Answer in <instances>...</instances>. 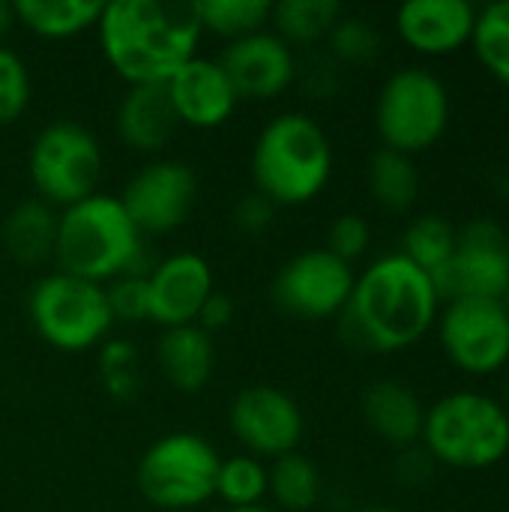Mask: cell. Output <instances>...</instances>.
<instances>
[{
    "label": "cell",
    "mask_w": 509,
    "mask_h": 512,
    "mask_svg": "<svg viewBox=\"0 0 509 512\" xmlns=\"http://www.w3.org/2000/svg\"><path fill=\"white\" fill-rule=\"evenodd\" d=\"M441 306L432 276L402 252H390L357 273L351 300L339 315L342 339L372 354L408 351L435 330Z\"/></svg>",
    "instance_id": "cell-1"
},
{
    "label": "cell",
    "mask_w": 509,
    "mask_h": 512,
    "mask_svg": "<svg viewBox=\"0 0 509 512\" xmlns=\"http://www.w3.org/2000/svg\"><path fill=\"white\" fill-rule=\"evenodd\" d=\"M96 27L105 60L129 87L165 84L204 33L195 3L180 0H111Z\"/></svg>",
    "instance_id": "cell-2"
},
{
    "label": "cell",
    "mask_w": 509,
    "mask_h": 512,
    "mask_svg": "<svg viewBox=\"0 0 509 512\" xmlns=\"http://www.w3.org/2000/svg\"><path fill=\"white\" fill-rule=\"evenodd\" d=\"M333 177V144L324 126L303 114H276L255 138L252 183L276 207L309 204Z\"/></svg>",
    "instance_id": "cell-3"
},
{
    "label": "cell",
    "mask_w": 509,
    "mask_h": 512,
    "mask_svg": "<svg viewBox=\"0 0 509 512\" xmlns=\"http://www.w3.org/2000/svg\"><path fill=\"white\" fill-rule=\"evenodd\" d=\"M141 231L117 195H90L57 216L54 264L78 279L108 285L117 276L138 273Z\"/></svg>",
    "instance_id": "cell-4"
},
{
    "label": "cell",
    "mask_w": 509,
    "mask_h": 512,
    "mask_svg": "<svg viewBox=\"0 0 509 512\" xmlns=\"http://www.w3.org/2000/svg\"><path fill=\"white\" fill-rule=\"evenodd\" d=\"M420 447L450 471H489L509 456V408L483 390H453L426 405Z\"/></svg>",
    "instance_id": "cell-5"
},
{
    "label": "cell",
    "mask_w": 509,
    "mask_h": 512,
    "mask_svg": "<svg viewBox=\"0 0 509 512\" xmlns=\"http://www.w3.org/2000/svg\"><path fill=\"white\" fill-rule=\"evenodd\" d=\"M450 90L426 66H402L378 90L375 132L381 147L420 156L432 150L450 129Z\"/></svg>",
    "instance_id": "cell-6"
},
{
    "label": "cell",
    "mask_w": 509,
    "mask_h": 512,
    "mask_svg": "<svg viewBox=\"0 0 509 512\" xmlns=\"http://www.w3.org/2000/svg\"><path fill=\"white\" fill-rule=\"evenodd\" d=\"M33 330L60 351H87L114 327L105 285L54 270L42 276L27 300Z\"/></svg>",
    "instance_id": "cell-7"
},
{
    "label": "cell",
    "mask_w": 509,
    "mask_h": 512,
    "mask_svg": "<svg viewBox=\"0 0 509 512\" xmlns=\"http://www.w3.org/2000/svg\"><path fill=\"white\" fill-rule=\"evenodd\" d=\"M219 453L195 432H171L150 444L138 462L135 483L159 510H192L216 495Z\"/></svg>",
    "instance_id": "cell-8"
},
{
    "label": "cell",
    "mask_w": 509,
    "mask_h": 512,
    "mask_svg": "<svg viewBox=\"0 0 509 512\" xmlns=\"http://www.w3.org/2000/svg\"><path fill=\"white\" fill-rule=\"evenodd\" d=\"M27 174L39 201L51 207H72L96 195L102 180V147L81 123L54 120L33 138Z\"/></svg>",
    "instance_id": "cell-9"
},
{
    "label": "cell",
    "mask_w": 509,
    "mask_h": 512,
    "mask_svg": "<svg viewBox=\"0 0 509 512\" xmlns=\"http://www.w3.org/2000/svg\"><path fill=\"white\" fill-rule=\"evenodd\" d=\"M435 333L453 369L492 378L509 366V312L501 300L459 297L438 312Z\"/></svg>",
    "instance_id": "cell-10"
},
{
    "label": "cell",
    "mask_w": 509,
    "mask_h": 512,
    "mask_svg": "<svg viewBox=\"0 0 509 512\" xmlns=\"http://www.w3.org/2000/svg\"><path fill=\"white\" fill-rule=\"evenodd\" d=\"M354 279V264L336 258L324 246L306 249L279 267L270 285V300L279 312L291 318L327 321L345 312L354 291Z\"/></svg>",
    "instance_id": "cell-11"
},
{
    "label": "cell",
    "mask_w": 509,
    "mask_h": 512,
    "mask_svg": "<svg viewBox=\"0 0 509 512\" xmlns=\"http://www.w3.org/2000/svg\"><path fill=\"white\" fill-rule=\"evenodd\" d=\"M509 282V231L489 219H471L456 234V252L444 273L435 279L441 300L483 297L501 300Z\"/></svg>",
    "instance_id": "cell-12"
},
{
    "label": "cell",
    "mask_w": 509,
    "mask_h": 512,
    "mask_svg": "<svg viewBox=\"0 0 509 512\" xmlns=\"http://www.w3.org/2000/svg\"><path fill=\"white\" fill-rule=\"evenodd\" d=\"M228 426L243 450L264 462L297 453L306 420L294 396L273 384H252L234 396Z\"/></svg>",
    "instance_id": "cell-13"
},
{
    "label": "cell",
    "mask_w": 509,
    "mask_h": 512,
    "mask_svg": "<svg viewBox=\"0 0 509 512\" xmlns=\"http://www.w3.org/2000/svg\"><path fill=\"white\" fill-rule=\"evenodd\" d=\"M198 201V177L180 159H153L123 186L120 204L141 234H168L180 228Z\"/></svg>",
    "instance_id": "cell-14"
},
{
    "label": "cell",
    "mask_w": 509,
    "mask_h": 512,
    "mask_svg": "<svg viewBox=\"0 0 509 512\" xmlns=\"http://www.w3.org/2000/svg\"><path fill=\"white\" fill-rule=\"evenodd\" d=\"M219 66L231 78L240 99H273L285 93L300 72L294 48L267 27L228 42L219 54Z\"/></svg>",
    "instance_id": "cell-15"
},
{
    "label": "cell",
    "mask_w": 509,
    "mask_h": 512,
    "mask_svg": "<svg viewBox=\"0 0 509 512\" xmlns=\"http://www.w3.org/2000/svg\"><path fill=\"white\" fill-rule=\"evenodd\" d=\"M213 294V270L195 252H174L147 273V318L168 327L198 321L201 306Z\"/></svg>",
    "instance_id": "cell-16"
},
{
    "label": "cell",
    "mask_w": 509,
    "mask_h": 512,
    "mask_svg": "<svg viewBox=\"0 0 509 512\" xmlns=\"http://www.w3.org/2000/svg\"><path fill=\"white\" fill-rule=\"evenodd\" d=\"M477 6L468 0H408L396 9L399 39L420 57H450L471 45Z\"/></svg>",
    "instance_id": "cell-17"
},
{
    "label": "cell",
    "mask_w": 509,
    "mask_h": 512,
    "mask_svg": "<svg viewBox=\"0 0 509 512\" xmlns=\"http://www.w3.org/2000/svg\"><path fill=\"white\" fill-rule=\"evenodd\" d=\"M171 108L180 120V126H195V129H216L222 126L240 96L231 84V78L225 75V69L219 66V60L210 57H192L186 60L168 81H165Z\"/></svg>",
    "instance_id": "cell-18"
},
{
    "label": "cell",
    "mask_w": 509,
    "mask_h": 512,
    "mask_svg": "<svg viewBox=\"0 0 509 512\" xmlns=\"http://www.w3.org/2000/svg\"><path fill=\"white\" fill-rule=\"evenodd\" d=\"M360 411H363L366 426L384 444L396 450H408L420 444L426 405L405 381H396V378L372 381L360 399Z\"/></svg>",
    "instance_id": "cell-19"
},
{
    "label": "cell",
    "mask_w": 509,
    "mask_h": 512,
    "mask_svg": "<svg viewBox=\"0 0 509 512\" xmlns=\"http://www.w3.org/2000/svg\"><path fill=\"white\" fill-rule=\"evenodd\" d=\"M117 135L138 153H159L177 132L180 120L171 108L165 84H132L114 114Z\"/></svg>",
    "instance_id": "cell-20"
},
{
    "label": "cell",
    "mask_w": 509,
    "mask_h": 512,
    "mask_svg": "<svg viewBox=\"0 0 509 512\" xmlns=\"http://www.w3.org/2000/svg\"><path fill=\"white\" fill-rule=\"evenodd\" d=\"M156 363L174 390H201L216 369V342L198 324L168 327L156 342Z\"/></svg>",
    "instance_id": "cell-21"
},
{
    "label": "cell",
    "mask_w": 509,
    "mask_h": 512,
    "mask_svg": "<svg viewBox=\"0 0 509 512\" xmlns=\"http://www.w3.org/2000/svg\"><path fill=\"white\" fill-rule=\"evenodd\" d=\"M57 216L60 213L39 198L18 201L0 225V240L9 258L21 267H39L54 261Z\"/></svg>",
    "instance_id": "cell-22"
},
{
    "label": "cell",
    "mask_w": 509,
    "mask_h": 512,
    "mask_svg": "<svg viewBox=\"0 0 509 512\" xmlns=\"http://www.w3.org/2000/svg\"><path fill=\"white\" fill-rule=\"evenodd\" d=\"M366 186L372 201L387 213H408L420 198V168L414 156L378 147L366 165Z\"/></svg>",
    "instance_id": "cell-23"
},
{
    "label": "cell",
    "mask_w": 509,
    "mask_h": 512,
    "mask_svg": "<svg viewBox=\"0 0 509 512\" xmlns=\"http://www.w3.org/2000/svg\"><path fill=\"white\" fill-rule=\"evenodd\" d=\"M15 21L45 39H66L96 27L102 0H15Z\"/></svg>",
    "instance_id": "cell-24"
},
{
    "label": "cell",
    "mask_w": 509,
    "mask_h": 512,
    "mask_svg": "<svg viewBox=\"0 0 509 512\" xmlns=\"http://www.w3.org/2000/svg\"><path fill=\"white\" fill-rule=\"evenodd\" d=\"M456 234L459 228L453 222H447L438 213H420L408 222L405 234H402V255L417 264L423 273L432 276V282L444 273V267L450 264L453 252H456Z\"/></svg>",
    "instance_id": "cell-25"
},
{
    "label": "cell",
    "mask_w": 509,
    "mask_h": 512,
    "mask_svg": "<svg viewBox=\"0 0 509 512\" xmlns=\"http://www.w3.org/2000/svg\"><path fill=\"white\" fill-rule=\"evenodd\" d=\"M267 495L285 512H306L321 501V471L303 453H288L273 459L267 468Z\"/></svg>",
    "instance_id": "cell-26"
},
{
    "label": "cell",
    "mask_w": 509,
    "mask_h": 512,
    "mask_svg": "<svg viewBox=\"0 0 509 512\" xmlns=\"http://www.w3.org/2000/svg\"><path fill=\"white\" fill-rule=\"evenodd\" d=\"M342 15L345 9L339 0H282L273 6L270 21L288 45H309L327 39Z\"/></svg>",
    "instance_id": "cell-27"
},
{
    "label": "cell",
    "mask_w": 509,
    "mask_h": 512,
    "mask_svg": "<svg viewBox=\"0 0 509 512\" xmlns=\"http://www.w3.org/2000/svg\"><path fill=\"white\" fill-rule=\"evenodd\" d=\"M471 51L489 78L509 90V0H495L477 9Z\"/></svg>",
    "instance_id": "cell-28"
},
{
    "label": "cell",
    "mask_w": 509,
    "mask_h": 512,
    "mask_svg": "<svg viewBox=\"0 0 509 512\" xmlns=\"http://www.w3.org/2000/svg\"><path fill=\"white\" fill-rule=\"evenodd\" d=\"M195 9L201 30L219 33L228 42L264 30L273 15V3L267 0H198Z\"/></svg>",
    "instance_id": "cell-29"
},
{
    "label": "cell",
    "mask_w": 509,
    "mask_h": 512,
    "mask_svg": "<svg viewBox=\"0 0 509 512\" xmlns=\"http://www.w3.org/2000/svg\"><path fill=\"white\" fill-rule=\"evenodd\" d=\"M270 489L267 465L255 456H231L219 462L216 474V495L228 507H255L264 504Z\"/></svg>",
    "instance_id": "cell-30"
},
{
    "label": "cell",
    "mask_w": 509,
    "mask_h": 512,
    "mask_svg": "<svg viewBox=\"0 0 509 512\" xmlns=\"http://www.w3.org/2000/svg\"><path fill=\"white\" fill-rule=\"evenodd\" d=\"M327 42H330V54L339 63H351V66L372 63L378 57V51H381L378 30L360 15H342L336 21V27L330 30Z\"/></svg>",
    "instance_id": "cell-31"
},
{
    "label": "cell",
    "mask_w": 509,
    "mask_h": 512,
    "mask_svg": "<svg viewBox=\"0 0 509 512\" xmlns=\"http://www.w3.org/2000/svg\"><path fill=\"white\" fill-rule=\"evenodd\" d=\"M30 105V72L24 60L0 45V126L15 123Z\"/></svg>",
    "instance_id": "cell-32"
},
{
    "label": "cell",
    "mask_w": 509,
    "mask_h": 512,
    "mask_svg": "<svg viewBox=\"0 0 509 512\" xmlns=\"http://www.w3.org/2000/svg\"><path fill=\"white\" fill-rule=\"evenodd\" d=\"M105 297L114 321H144L147 318V273H126L105 285Z\"/></svg>",
    "instance_id": "cell-33"
},
{
    "label": "cell",
    "mask_w": 509,
    "mask_h": 512,
    "mask_svg": "<svg viewBox=\"0 0 509 512\" xmlns=\"http://www.w3.org/2000/svg\"><path fill=\"white\" fill-rule=\"evenodd\" d=\"M369 243H372L369 222L360 213H342V216H336L330 222V228H327V246L324 249L333 252L336 258L354 264L357 258L366 255Z\"/></svg>",
    "instance_id": "cell-34"
},
{
    "label": "cell",
    "mask_w": 509,
    "mask_h": 512,
    "mask_svg": "<svg viewBox=\"0 0 509 512\" xmlns=\"http://www.w3.org/2000/svg\"><path fill=\"white\" fill-rule=\"evenodd\" d=\"M273 213H276L273 201H267L261 192H249L234 204V225L243 234H261L264 228H270Z\"/></svg>",
    "instance_id": "cell-35"
},
{
    "label": "cell",
    "mask_w": 509,
    "mask_h": 512,
    "mask_svg": "<svg viewBox=\"0 0 509 512\" xmlns=\"http://www.w3.org/2000/svg\"><path fill=\"white\" fill-rule=\"evenodd\" d=\"M432 468H435V462L426 456V450L417 444V447H408V450H402V456H399V462H396V477L402 480V483H408V486H420V483H426L429 477H432Z\"/></svg>",
    "instance_id": "cell-36"
},
{
    "label": "cell",
    "mask_w": 509,
    "mask_h": 512,
    "mask_svg": "<svg viewBox=\"0 0 509 512\" xmlns=\"http://www.w3.org/2000/svg\"><path fill=\"white\" fill-rule=\"evenodd\" d=\"M231 318H234V303H231V297H225L222 291H213L210 297H207V303L201 306V312H198V327L204 330V333H216V330H225L228 324H231Z\"/></svg>",
    "instance_id": "cell-37"
},
{
    "label": "cell",
    "mask_w": 509,
    "mask_h": 512,
    "mask_svg": "<svg viewBox=\"0 0 509 512\" xmlns=\"http://www.w3.org/2000/svg\"><path fill=\"white\" fill-rule=\"evenodd\" d=\"M18 21H15V6L9 3V0H0V45H3V39L9 36V30L15 27Z\"/></svg>",
    "instance_id": "cell-38"
},
{
    "label": "cell",
    "mask_w": 509,
    "mask_h": 512,
    "mask_svg": "<svg viewBox=\"0 0 509 512\" xmlns=\"http://www.w3.org/2000/svg\"><path fill=\"white\" fill-rule=\"evenodd\" d=\"M222 512H276V510H270L267 504H255V507H225Z\"/></svg>",
    "instance_id": "cell-39"
},
{
    "label": "cell",
    "mask_w": 509,
    "mask_h": 512,
    "mask_svg": "<svg viewBox=\"0 0 509 512\" xmlns=\"http://www.w3.org/2000/svg\"><path fill=\"white\" fill-rule=\"evenodd\" d=\"M354 512H402L399 507H387V504H369V507H360Z\"/></svg>",
    "instance_id": "cell-40"
},
{
    "label": "cell",
    "mask_w": 509,
    "mask_h": 512,
    "mask_svg": "<svg viewBox=\"0 0 509 512\" xmlns=\"http://www.w3.org/2000/svg\"><path fill=\"white\" fill-rule=\"evenodd\" d=\"M501 303H504V309L509 312V282H507V288H504V294H501Z\"/></svg>",
    "instance_id": "cell-41"
},
{
    "label": "cell",
    "mask_w": 509,
    "mask_h": 512,
    "mask_svg": "<svg viewBox=\"0 0 509 512\" xmlns=\"http://www.w3.org/2000/svg\"><path fill=\"white\" fill-rule=\"evenodd\" d=\"M504 402H507V408H509V381H507V399H504Z\"/></svg>",
    "instance_id": "cell-42"
}]
</instances>
